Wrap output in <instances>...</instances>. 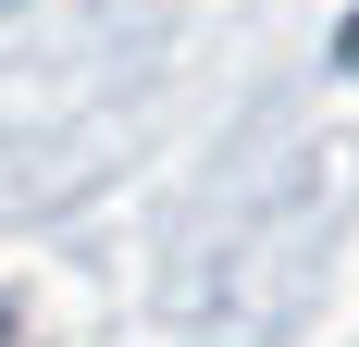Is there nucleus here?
Instances as JSON below:
<instances>
[{
	"instance_id": "1",
	"label": "nucleus",
	"mask_w": 359,
	"mask_h": 347,
	"mask_svg": "<svg viewBox=\"0 0 359 347\" xmlns=\"http://www.w3.org/2000/svg\"><path fill=\"white\" fill-rule=\"evenodd\" d=\"M0 347H13V310H0Z\"/></svg>"
},
{
	"instance_id": "2",
	"label": "nucleus",
	"mask_w": 359,
	"mask_h": 347,
	"mask_svg": "<svg viewBox=\"0 0 359 347\" xmlns=\"http://www.w3.org/2000/svg\"><path fill=\"white\" fill-rule=\"evenodd\" d=\"M347 63H359V25H347Z\"/></svg>"
}]
</instances>
